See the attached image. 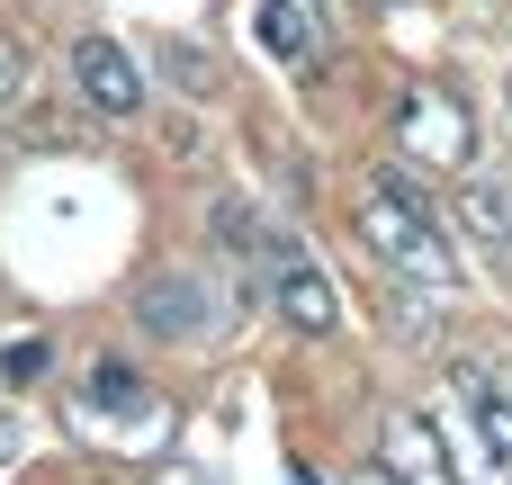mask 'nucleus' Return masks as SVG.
<instances>
[{
    "mask_svg": "<svg viewBox=\"0 0 512 485\" xmlns=\"http://www.w3.org/2000/svg\"><path fill=\"white\" fill-rule=\"evenodd\" d=\"M486 378H495V387H504V396H512V351H504V360H495V369H486Z\"/></svg>",
    "mask_w": 512,
    "mask_h": 485,
    "instance_id": "17",
    "label": "nucleus"
},
{
    "mask_svg": "<svg viewBox=\"0 0 512 485\" xmlns=\"http://www.w3.org/2000/svg\"><path fill=\"white\" fill-rule=\"evenodd\" d=\"M396 153L414 171H468L477 162V126H468V99L432 90V81H405L396 90Z\"/></svg>",
    "mask_w": 512,
    "mask_h": 485,
    "instance_id": "2",
    "label": "nucleus"
},
{
    "mask_svg": "<svg viewBox=\"0 0 512 485\" xmlns=\"http://www.w3.org/2000/svg\"><path fill=\"white\" fill-rule=\"evenodd\" d=\"M45 369H54V342H45V333H18V342L0 351V378H9V387H36Z\"/></svg>",
    "mask_w": 512,
    "mask_h": 485,
    "instance_id": "12",
    "label": "nucleus"
},
{
    "mask_svg": "<svg viewBox=\"0 0 512 485\" xmlns=\"http://www.w3.org/2000/svg\"><path fill=\"white\" fill-rule=\"evenodd\" d=\"M351 485H405V477H387V468H351Z\"/></svg>",
    "mask_w": 512,
    "mask_h": 485,
    "instance_id": "16",
    "label": "nucleus"
},
{
    "mask_svg": "<svg viewBox=\"0 0 512 485\" xmlns=\"http://www.w3.org/2000/svg\"><path fill=\"white\" fill-rule=\"evenodd\" d=\"M459 225L495 252V261H512V198L504 189H486V180H468V198H459Z\"/></svg>",
    "mask_w": 512,
    "mask_h": 485,
    "instance_id": "11",
    "label": "nucleus"
},
{
    "mask_svg": "<svg viewBox=\"0 0 512 485\" xmlns=\"http://www.w3.org/2000/svg\"><path fill=\"white\" fill-rule=\"evenodd\" d=\"M81 414L108 423V432H144V423L162 414V396L144 387V369H126V360H90V369H81Z\"/></svg>",
    "mask_w": 512,
    "mask_h": 485,
    "instance_id": "6",
    "label": "nucleus"
},
{
    "mask_svg": "<svg viewBox=\"0 0 512 485\" xmlns=\"http://www.w3.org/2000/svg\"><path fill=\"white\" fill-rule=\"evenodd\" d=\"M144 485H216V477H207L198 459H180V450H171V459H153V468H144Z\"/></svg>",
    "mask_w": 512,
    "mask_h": 485,
    "instance_id": "14",
    "label": "nucleus"
},
{
    "mask_svg": "<svg viewBox=\"0 0 512 485\" xmlns=\"http://www.w3.org/2000/svg\"><path fill=\"white\" fill-rule=\"evenodd\" d=\"M135 324H144L153 342L207 351V342H225V297H216V288H207L198 270L162 261V270H144V288H135Z\"/></svg>",
    "mask_w": 512,
    "mask_h": 485,
    "instance_id": "3",
    "label": "nucleus"
},
{
    "mask_svg": "<svg viewBox=\"0 0 512 485\" xmlns=\"http://www.w3.org/2000/svg\"><path fill=\"white\" fill-rule=\"evenodd\" d=\"M270 306H279V324H297V333H333V324H342V288H333V270L306 261V252H288V261L270 270Z\"/></svg>",
    "mask_w": 512,
    "mask_h": 485,
    "instance_id": "5",
    "label": "nucleus"
},
{
    "mask_svg": "<svg viewBox=\"0 0 512 485\" xmlns=\"http://www.w3.org/2000/svg\"><path fill=\"white\" fill-rule=\"evenodd\" d=\"M252 36H261L279 63H306V54H315V18H306V0H261V9H252Z\"/></svg>",
    "mask_w": 512,
    "mask_h": 485,
    "instance_id": "9",
    "label": "nucleus"
},
{
    "mask_svg": "<svg viewBox=\"0 0 512 485\" xmlns=\"http://www.w3.org/2000/svg\"><path fill=\"white\" fill-rule=\"evenodd\" d=\"M9 459H18V423L0 414V468H9Z\"/></svg>",
    "mask_w": 512,
    "mask_h": 485,
    "instance_id": "15",
    "label": "nucleus"
},
{
    "mask_svg": "<svg viewBox=\"0 0 512 485\" xmlns=\"http://www.w3.org/2000/svg\"><path fill=\"white\" fill-rule=\"evenodd\" d=\"M216 234H225V252H234V261H270V270H279V261L297 252V243H288V234H279L270 216H252L243 198H216Z\"/></svg>",
    "mask_w": 512,
    "mask_h": 485,
    "instance_id": "8",
    "label": "nucleus"
},
{
    "mask_svg": "<svg viewBox=\"0 0 512 485\" xmlns=\"http://www.w3.org/2000/svg\"><path fill=\"white\" fill-rule=\"evenodd\" d=\"M162 72H171V90H189V99H216V90H225V63H216L198 36H180V27L162 36Z\"/></svg>",
    "mask_w": 512,
    "mask_h": 485,
    "instance_id": "10",
    "label": "nucleus"
},
{
    "mask_svg": "<svg viewBox=\"0 0 512 485\" xmlns=\"http://www.w3.org/2000/svg\"><path fill=\"white\" fill-rule=\"evenodd\" d=\"M72 90H81V108H99V117H135L144 108V72H135V54L117 45V36H72Z\"/></svg>",
    "mask_w": 512,
    "mask_h": 485,
    "instance_id": "4",
    "label": "nucleus"
},
{
    "mask_svg": "<svg viewBox=\"0 0 512 485\" xmlns=\"http://www.w3.org/2000/svg\"><path fill=\"white\" fill-rule=\"evenodd\" d=\"M18 99H27V54H18V45L0 36V117H9Z\"/></svg>",
    "mask_w": 512,
    "mask_h": 485,
    "instance_id": "13",
    "label": "nucleus"
},
{
    "mask_svg": "<svg viewBox=\"0 0 512 485\" xmlns=\"http://www.w3.org/2000/svg\"><path fill=\"white\" fill-rule=\"evenodd\" d=\"M360 243H369L396 279H414V288H459V279H468L450 225L423 207V189H414L405 171H378V180L360 189Z\"/></svg>",
    "mask_w": 512,
    "mask_h": 485,
    "instance_id": "1",
    "label": "nucleus"
},
{
    "mask_svg": "<svg viewBox=\"0 0 512 485\" xmlns=\"http://www.w3.org/2000/svg\"><path fill=\"white\" fill-rule=\"evenodd\" d=\"M387 459H396V477H405V485H459V477H450L441 432H432V414H414V405L387 414Z\"/></svg>",
    "mask_w": 512,
    "mask_h": 485,
    "instance_id": "7",
    "label": "nucleus"
}]
</instances>
